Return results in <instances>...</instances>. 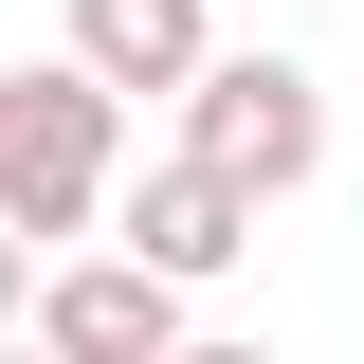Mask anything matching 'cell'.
Wrapping results in <instances>:
<instances>
[{
  "label": "cell",
  "instance_id": "obj_1",
  "mask_svg": "<svg viewBox=\"0 0 364 364\" xmlns=\"http://www.w3.org/2000/svg\"><path fill=\"white\" fill-rule=\"evenodd\" d=\"M109 182H128V109H109V91L91 73H0V237H18V255L55 273V237H91L109 219Z\"/></svg>",
  "mask_w": 364,
  "mask_h": 364
},
{
  "label": "cell",
  "instance_id": "obj_2",
  "mask_svg": "<svg viewBox=\"0 0 364 364\" xmlns=\"http://www.w3.org/2000/svg\"><path fill=\"white\" fill-rule=\"evenodd\" d=\"M164 164H200V182H237V200H291V182L328 164V73L310 55H200V91H182V146Z\"/></svg>",
  "mask_w": 364,
  "mask_h": 364
},
{
  "label": "cell",
  "instance_id": "obj_3",
  "mask_svg": "<svg viewBox=\"0 0 364 364\" xmlns=\"http://www.w3.org/2000/svg\"><path fill=\"white\" fill-rule=\"evenodd\" d=\"M18 346H37V364H182L200 328H182V291H164V273H128L109 237H91V255H55V273H37Z\"/></svg>",
  "mask_w": 364,
  "mask_h": 364
},
{
  "label": "cell",
  "instance_id": "obj_4",
  "mask_svg": "<svg viewBox=\"0 0 364 364\" xmlns=\"http://www.w3.org/2000/svg\"><path fill=\"white\" fill-rule=\"evenodd\" d=\"M200 55H219V0H55V73H91L109 109L128 91H200Z\"/></svg>",
  "mask_w": 364,
  "mask_h": 364
},
{
  "label": "cell",
  "instance_id": "obj_5",
  "mask_svg": "<svg viewBox=\"0 0 364 364\" xmlns=\"http://www.w3.org/2000/svg\"><path fill=\"white\" fill-rule=\"evenodd\" d=\"M109 255H128V273H164V291H219V273L255 255V200H237V182H200V164H146Z\"/></svg>",
  "mask_w": 364,
  "mask_h": 364
},
{
  "label": "cell",
  "instance_id": "obj_6",
  "mask_svg": "<svg viewBox=\"0 0 364 364\" xmlns=\"http://www.w3.org/2000/svg\"><path fill=\"white\" fill-rule=\"evenodd\" d=\"M18 310H37V255H18V237H0V346H18Z\"/></svg>",
  "mask_w": 364,
  "mask_h": 364
},
{
  "label": "cell",
  "instance_id": "obj_7",
  "mask_svg": "<svg viewBox=\"0 0 364 364\" xmlns=\"http://www.w3.org/2000/svg\"><path fill=\"white\" fill-rule=\"evenodd\" d=\"M182 364H273V346H182Z\"/></svg>",
  "mask_w": 364,
  "mask_h": 364
},
{
  "label": "cell",
  "instance_id": "obj_8",
  "mask_svg": "<svg viewBox=\"0 0 364 364\" xmlns=\"http://www.w3.org/2000/svg\"><path fill=\"white\" fill-rule=\"evenodd\" d=\"M0 364H37V346H0Z\"/></svg>",
  "mask_w": 364,
  "mask_h": 364
}]
</instances>
